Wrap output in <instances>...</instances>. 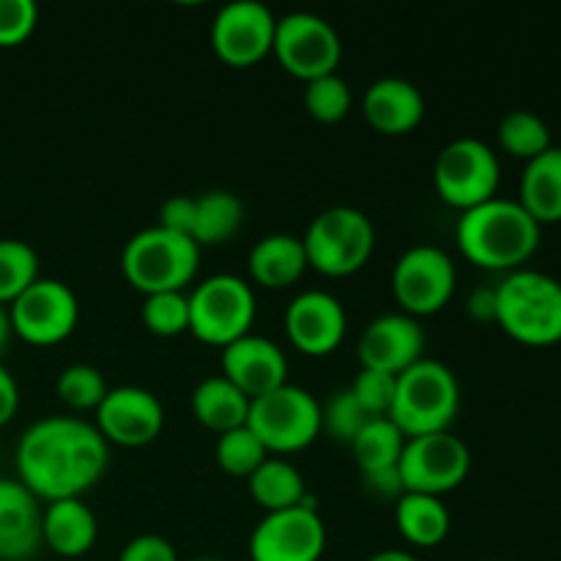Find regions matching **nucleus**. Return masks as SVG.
I'll return each mask as SVG.
<instances>
[{
  "label": "nucleus",
  "mask_w": 561,
  "mask_h": 561,
  "mask_svg": "<svg viewBox=\"0 0 561 561\" xmlns=\"http://www.w3.org/2000/svg\"><path fill=\"white\" fill-rule=\"evenodd\" d=\"M110 460V444L96 425L80 416H44L16 444L20 482L44 502L80 499L99 482Z\"/></svg>",
  "instance_id": "f257e3e1"
},
{
  "label": "nucleus",
  "mask_w": 561,
  "mask_h": 561,
  "mask_svg": "<svg viewBox=\"0 0 561 561\" xmlns=\"http://www.w3.org/2000/svg\"><path fill=\"white\" fill-rule=\"evenodd\" d=\"M542 225L510 197H491L460 211L458 247L471 263L493 272H515L540 247Z\"/></svg>",
  "instance_id": "f03ea898"
},
{
  "label": "nucleus",
  "mask_w": 561,
  "mask_h": 561,
  "mask_svg": "<svg viewBox=\"0 0 561 561\" xmlns=\"http://www.w3.org/2000/svg\"><path fill=\"white\" fill-rule=\"evenodd\" d=\"M496 321L526 345L561 340V283L537 268H515L496 285Z\"/></svg>",
  "instance_id": "7ed1b4c3"
},
{
  "label": "nucleus",
  "mask_w": 561,
  "mask_h": 561,
  "mask_svg": "<svg viewBox=\"0 0 561 561\" xmlns=\"http://www.w3.org/2000/svg\"><path fill=\"white\" fill-rule=\"evenodd\" d=\"M460 411V383L444 362L425 359L398 376L389 420L405 438L449 431Z\"/></svg>",
  "instance_id": "20e7f679"
},
{
  "label": "nucleus",
  "mask_w": 561,
  "mask_h": 561,
  "mask_svg": "<svg viewBox=\"0 0 561 561\" xmlns=\"http://www.w3.org/2000/svg\"><path fill=\"white\" fill-rule=\"evenodd\" d=\"M201 266V247L190 236L173 233L159 225L140 230L126 241L121 268L142 294L184 290Z\"/></svg>",
  "instance_id": "39448f33"
},
{
  "label": "nucleus",
  "mask_w": 561,
  "mask_h": 561,
  "mask_svg": "<svg viewBox=\"0 0 561 561\" xmlns=\"http://www.w3.org/2000/svg\"><path fill=\"white\" fill-rule=\"evenodd\" d=\"M307 263L329 277H348L370 261L376 250V228L370 217L354 206H332L318 214L301 236Z\"/></svg>",
  "instance_id": "423d86ee"
},
{
  "label": "nucleus",
  "mask_w": 561,
  "mask_h": 561,
  "mask_svg": "<svg viewBox=\"0 0 561 561\" xmlns=\"http://www.w3.org/2000/svg\"><path fill=\"white\" fill-rule=\"evenodd\" d=\"M247 427L261 438L268 453H299L323 431V405L307 389L283 383L250 400Z\"/></svg>",
  "instance_id": "0eeeda50"
},
{
  "label": "nucleus",
  "mask_w": 561,
  "mask_h": 561,
  "mask_svg": "<svg viewBox=\"0 0 561 561\" xmlns=\"http://www.w3.org/2000/svg\"><path fill=\"white\" fill-rule=\"evenodd\" d=\"M255 290L236 274H211L190 294V332L203 343L230 345L255 323Z\"/></svg>",
  "instance_id": "6e6552de"
},
{
  "label": "nucleus",
  "mask_w": 561,
  "mask_h": 561,
  "mask_svg": "<svg viewBox=\"0 0 561 561\" xmlns=\"http://www.w3.org/2000/svg\"><path fill=\"white\" fill-rule=\"evenodd\" d=\"M502 164L496 151L477 137H458L438 151L433 164V184L444 203L469 211L496 197Z\"/></svg>",
  "instance_id": "1a4fd4ad"
},
{
  "label": "nucleus",
  "mask_w": 561,
  "mask_h": 561,
  "mask_svg": "<svg viewBox=\"0 0 561 561\" xmlns=\"http://www.w3.org/2000/svg\"><path fill=\"white\" fill-rule=\"evenodd\" d=\"M272 53L290 75L310 82L316 77L337 71L343 42H340L337 27L327 16L312 14V11H290L277 20Z\"/></svg>",
  "instance_id": "9d476101"
},
{
  "label": "nucleus",
  "mask_w": 561,
  "mask_h": 561,
  "mask_svg": "<svg viewBox=\"0 0 561 561\" xmlns=\"http://www.w3.org/2000/svg\"><path fill=\"white\" fill-rule=\"evenodd\" d=\"M398 469L405 493L442 496L455 491L469 477L471 453L463 438L455 436L453 431L427 433V436L405 438Z\"/></svg>",
  "instance_id": "9b49d317"
},
{
  "label": "nucleus",
  "mask_w": 561,
  "mask_h": 561,
  "mask_svg": "<svg viewBox=\"0 0 561 561\" xmlns=\"http://www.w3.org/2000/svg\"><path fill=\"white\" fill-rule=\"evenodd\" d=\"M458 268L449 252L436 244H416L398 257L392 268V290L405 316L438 312L455 294Z\"/></svg>",
  "instance_id": "f8f14e48"
},
{
  "label": "nucleus",
  "mask_w": 561,
  "mask_h": 561,
  "mask_svg": "<svg viewBox=\"0 0 561 561\" xmlns=\"http://www.w3.org/2000/svg\"><path fill=\"white\" fill-rule=\"evenodd\" d=\"M11 332L25 343L55 345L75 332L80 321L77 294L60 279L38 277L9 305Z\"/></svg>",
  "instance_id": "ddd939ff"
},
{
  "label": "nucleus",
  "mask_w": 561,
  "mask_h": 561,
  "mask_svg": "<svg viewBox=\"0 0 561 561\" xmlns=\"http://www.w3.org/2000/svg\"><path fill=\"white\" fill-rule=\"evenodd\" d=\"M327 551V526L316 504H305L279 513H266L250 537L252 561H321Z\"/></svg>",
  "instance_id": "4468645a"
},
{
  "label": "nucleus",
  "mask_w": 561,
  "mask_h": 561,
  "mask_svg": "<svg viewBox=\"0 0 561 561\" xmlns=\"http://www.w3.org/2000/svg\"><path fill=\"white\" fill-rule=\"evenodd\" d=\"M277 16L261 0H230L211 22V47L225 64L252 66L274 47Z\"/></svg>",
  "instance_id": "2eb2a0df"
},
{
  "label": "nucleus",
  "mask_w": 561,
  "mask_h": 561,
  "mask_svg": "<svg viewBox=\"0 0 561 561\" xmlns=\"http://www.w3.org/2000/svg\"><path fill=\"white\" fill-rule=\"evenodd\" d=\"M96 427L107 444L146 447L162 433V400L142 387H113L96 409Z\"/></svg>",
  "instance_id": "dca6fc26"
},
{
  "label": "nucleus",
  "mask_w": 561,
  "mask_h": 561,
  "mask_svg": "<svg viewBox=\"0 0 561 561\" xmlns=\"http://www.w3.org/2000/svg\"><path fill=\"white\" fill-rule=\"evenodd\" d=\"M422 351H425V332L416 318L405 312H383L373 318L356 345L362 367L392 373V376H400L411 365H416L422 359Z\"/></svg>",
  "instance_id": "f3484780"
},
{
  "label": "nucleus",
  "mask_w": 561,
  "mask_h": 561,
  "mask_svg": "<svg viewBox=\"0 0 561 561\" xmlns=\"http://www.w3.org/2000/svg\"><path fill=\"white\" fill-rule=\"evenodd\" d=\"M345 329H348L345 307L327 290H301L285 310V332L301 354H332L343 343Z\"/></svg>",
  "instance_id": "a211bd4d"
},
{
  "label": "nucleus",
  "mask_w": 561,
  "mask_h": 561,
  "mask_svg": "<svg viewBox=\"0 0 561 561\" xmlns=\"http://www.w3.org/2000/svg\"><path fill=\"white\" fill-rule=\"evenodd\" d=\"M222 376L252 400L288 383V359L274 340L250 332L222 348Z\"/></svg>",
  "instance_id": "6ab92c4d"
},
{
  "label": "nucleus",
  "mask_w": 561,
  "mask_h": 561,
  "mask_svg": "<svg viewBox=\"0 0 561 561\" xmlns=\"http://www.w3.org/2000/svg\"><path fill=\"white\" fill-rule=\"evenodd\" d=\"M42 546V507L20 480H0V559H31Z\"/></svg>",
  "instance_id": "aec40b11"
},
{
  "label": "nucleus",
  "mask_w": 561,
  "mask_h": 561,
  "mask_svg": "<svg viewBox=\"0 0 561 561\" xmlns=\"http://www.w3.org/2000/svg\"><path fill=\"white\" fill-rule=\"evenodd\" d=\"M367 124L381 135H405L416 129L425 115V96L420 88L403 77H381L373 82L362 99Z\"/></svg>",
  "instance_id": "412c9836"
},
{
  "label": "nucleus",
  "mask_w": 561,
  "mask_h": 561,
  "mask_svg": "<svg viewBox=\"0 0 561 561\" xmlns=\"http://www.w3.org/2000/svg\"><path fill=\"white\" fill-rule=\"evenodd\" d=\"M96 535V515L82 499H58L42 510V546L58 557H82L93 548Z\"/></svg>",
  "instance_id": "4be33fe9"
},
{
  "label": "nucleus",
  "mask_w": 561,
  "mask_h": 561,
  "mask_svg": "<svg viewBox=\"0 0 561 561\" xmlns=\"http://www.w3.org/2000/svg\"><path fill=\"white\" fill-rule=\"evenodd\" d=\"M250 274L263 288H288L310 268L305 241L290 233L263 236L250 250Z\"/></svg>",
  "instance_id": "5701e85b"
},
{
  "label": "nucleus",
  "mask_w": 561,
  "mask_h": 561,
  "mask_svg": "<svg viewBox=\"0 0 561 561\" xmlns=\"http://www.w3.org/2000/svg\"><path fill=\"white\" fill-rule=\"evenodd\" d=\"M190 403L197 422L217 433V436L247 425V416H250V398L233 381H228L222 373L203 378L192 389Z\"/></svg>",
  "instance_id": "b1692460"
},
{
  "label": "nucleus",
  "mask_w": 561,
  "mask_h": 561,
  "mask_svg": "<svg viewBox=\"0 0 561 561\" xmlns=\"http://www.w3.org/2000/svg\"><path fill=\"white\" fill-rule=\"evenodd\" d=\"M520 206L540 225L561 219V146L529 159L520 175Z\"/></svg>",
  "instance_id": "393cba45"
},
{
  "label": "nucleus",
  "mask_w": 561,
  "mask_h": 561,
  "mask_svg": "<svg viewBox=\"0 0 561 561\" xmlns=\"http://www.w3.org/2000/svg\"><path fill=\"white\" fill-rule=\"evenodd\" d=\"M394 520L400 535L420 548L438 546L453 526L442 496H427V493H403L394 504Z\"/></svg>",
  "instance_id": "a878e982"
},
{
  "label": "nucleus",
  "mask_w": 561,
  "mask_h": 561,
  "mask_svg": "<svg viewBox=\"0 0 561 561\" xmlns=\"http://www.w3.org/2000/svg\"><path fill=\"white\" fill-rule=\"evenodd\" d=\"M247 482H250L252 499H255L266 513L299 507L307 499L305 474H301L290 460L272 458V455L247 477Z\"/></svg>",
  "instance_id": "bb28decb"
},
{
  "label": "nucleus",
  "mask_w": 561,
  "mask_h": 561,
  "mask_svg": "<svg viewBox=\"0 0 561 561\" xmlns=\"http://www.w3.org/2000/svg\"><path fill=\"white\" fill-rule=\"evenodd\" d=\"M244 222V206L236 192L208 190L195 197V228L192 241L203 244H225L230 236L239 233Z\"/></svg>",
  "instance_id": "cd10ccee"
},
{
  "label": "nucleus",
  "mask_w": 561,
  "mask_h": 561,
  "mask_svg": "<svg viewBox=\"0 0 561 561\" xmlns=\"http://www.w3.org/2000/svg\"><path fill=\"white\" fill-rule=\"evenodd\" d=\"M403 447L405 433L400 431L389 416H373V420L356 433L354 442H351V449H354V458L356 463H359L362 477L398 469Z\"/></svg>",
  "instance_id": "c85d7f7f"
},
{
  "label": "nucleus",
  "mask_w": 561,
  "mask_h": 561,
  "mask_svg": "<svg viewBox=\"0 0 561 561\" xmlns=\"http://www.w3.org/2000/svg\"><path fill=\"white\" fill-rule=\"evenodd\" d=\"M499 142L507 153L518 159H535L542 151L553 146L551 129L546 121L531 110H510L502 121H499Z\"/></svg>",
  "instance_id": "c756f323"
},
{
  "label": "nucleus",
  "mask_w": 561,
  "mask_h": 561,
  "mask_svg": "<svg viewBox=\"0 0 561 561\" xmlns=\"http://www.w3.org/2000/svg\"><path fill=\"white\" fill-rule=\"evenodd\" d=\"M36 279V250L22 239H0V305H11Z\"/></svg>",
  "instance_id": "7c9ffc66"
},
{
  "label": "nucleus",
  "mask_w": 561,
  "mask_h": 561,
  "mask_svg": "<svg viewBox=\"0 0 561 561\" xmlns=\"http://www.w3.org/2000/svg\"><path fill=\"white\" fill-rule=\"evenodd\" d=\"M142 323L159 337H179L190 332V294L184 290H159L142 301Z\"/></svg>",
  "instance_id": "2f4dec72"
},
{
  "label": "nucleus",
  "mask_w": 561,
  "mask_h": 561,
  "mask_svg": "<svg viewBox=\"0 0 561 561\" xmlns=\"http://www.w3.org/2000/svg\"><path fill=\"white\" fill-rule=\"evenodd\" d=\"M214 455H217V463L222 466L228 474L250 477L252 471L268 458V449L263 447V442L250 431V427L241 425L228 433H219Z\"/></svg>",
  "instance_id": "473e14b6"
},
{
  "label": "nucleus",
  "mask_w": 561,
  "mask_h": 561,
  "mask_svg": "<svg viewBox=\"0 0 561 561\" xmlns=\"http://www.w3.org/2000/svg\"><path fill=\"white\" fill-rule=\"evenodd\" d=\"M305 107L321 124H337L351 110V85L332 71L305 82Z\"/></svg>",
  "instance_id": "72a5a7b5"
},
{
  "label": "nucleus",
  "mask_w": 561,
  "mask_h": 561,
  "mask_svg": "<svg viewBox=\"0 0 561 561\" xmlns=\"http://www.w3.org/2000/svg\"><path fill=\"white\" fill-rule=\"evenodd\" d=\"M110 392L107 381H104L102 373L93 365H69L58 376V394L64 403H69L71 409H99V403L104 400V394Z\"/></svg>",
  "instance_id": "f704fd0d"
},
{
  "label": "nucleus",
  "mask_w": 561,
  "mask_h": 561,
  "mask_svg": "<svg viewBox=\"0 0 561 561\" xmlns=\"http://www.w3.org/2000/svg\"><path fill=\"white\" fill-rule=\"evenodd\" d=\"M373 416L367 414L359 405V400L354 398L351 389H340L329 398V403L323 405V427L329 431V436H334L337 442L351 444L356 438V433L370 422Z\"/></svg>",
  "instance_id": "c9c22d12"
},
{
  "label": "nucleus",
  "mask_w": 561,
  "mask_h": 561,
  "mask_svg": "<svg viewBox=\"0 0 561 561\" xmlns=\"http://www.w3.org/2000/svg\"><path fill=\"white\" fill-rule=\"evenodd\" d=\"M351 392L359 400L362 409L370 416H389L392 409L394 389H398V376L383 370H370V367H362L359 376L351 383Z\"/></svg>",
  "instance_id": "e433bc0d"
},
{
  "label": "nucleus",
  "mask_w": 561,
  "mask_h": 561,
  "mask_svg": "<svg viewBox=\"0 0 561 561\" xmlns=\"http://www.w3.org/2000/svg\"><path fill=\"white\" fill-rule=\"evenodd\" d=\"M38 22V5L33 0H0V47L22 44Z\"/></svg>",
  "instance_id": "4c0bfd02"
},
{
  "label": "nucleus",
  "mask_w": 561,
  "mask_h": 561,
  "mask_svg": "<svg viewBox=\"0 0 561 561\" xmlns=\"http://www.w3.org/2000/svg\"><path fill=\"white\" fill-rule=\"evenodd\" d=\"M159 228L173 230V233L190 236L195 228V197L173 195L159 206Z\"/></svg>",
  "instance_id": "58836bf2"
},
{
  "label": "nucleus",
  "mask_w": 561,
  "mask_h": 561,
  "mask_svg": "<svg viewBox=\"0 0 561 561\" xmlns=\"http://www.w3.org/2000/svg\"><path fill=\"white\" fill-rule=\"evenodd\" d=\"M118 561H179V553L162 535H140L126 542Z\"/></svg>",
  "instance_id": "ea45409f"
},
{
  "label": "nucleus",
  "mask_w": 561,
  "mask_h": 561,
  "mask_svg": "<svg viewBox=\"0 0 561 561\" xmlns=\"http://www.w3.org/2000/svg\"><path fill=\"white\" fill-rule=\"evenodd\" d=\"M16 409H20V387L9 367L0 365V427L14 420Z\"/></svg>",
  "instance_id": "a19ab883"
},
{
  "label": "nucleus",
  "mask_w": 561,
  "mask_h": 561,
  "mask_svg": "<svg viewBox=\"0 0 561 561\" xmlns=\"http://www.w3.org/2000/svg\"><path fill=\"white\" fill-rule=\"evenodd\" d=\"M469 312L480 321H496V290L485 288V290H474L469 299Z\"/></svg>",
  "instance_id": "79ce46f5"
},
{
  "label": "nucleus",
  "mask_w": 561,
  "mask_h": 561,
  "mask_svg": "<svg viewBox=\"0 0 561 561\" xmlns=\"http://www.w3.org/2000/svg\"><path fill=\"white\" fill-rule=\"evenodd\" d=\"M365 561H420V559L409 551H400V548H387V551L373 553V557H367Z\"/></svg>",
  "instance_id": "37998d69"
},
{
  "label": "nucleus",
  "mask_w": 561,
  "mask_h": 561,
  "mask_svg": "<svg viewBox=\"0 0 561 561\" xmlns=\"http://www.w3.org/2000/svg\"><path fill=\"white\" fill-rule=\"evenodd\" d=\"M9 334H11V321H9V307L0 305V351L5 348L9 343Z\"/></svg>",
  "instance_id": "c03bdc74"
},
{
  "label": "nucleus",
  "mask_w": 561,
  "mask_h": 561,
  "mask_svg": "<svg viewBox=\"0 0 561 561\" xmlns=\"http://www.w3.org/2000/svg\"><path fill=\"white\" fill-rule=\"evenodd\" d=\"M192 561H228V559H219V557H197V559H192Z\"/></svg>",
  "instance_id": "a18cd8bd"
},
{
  "label": "nucleus",
  "mask_w": 561,
  "mask_h": 561,
  "mask_svg": "<svg viewBox=\"0 0 561 561\" xmlns=\"http://www.w3.org/2000/svg\"><path fill=\"white\" fill-rule=\"evenodd\" d=\"M493 561H502V559H493Z\"/></svg>",
  "instance_id": "49530a36"
}]
</instances>
